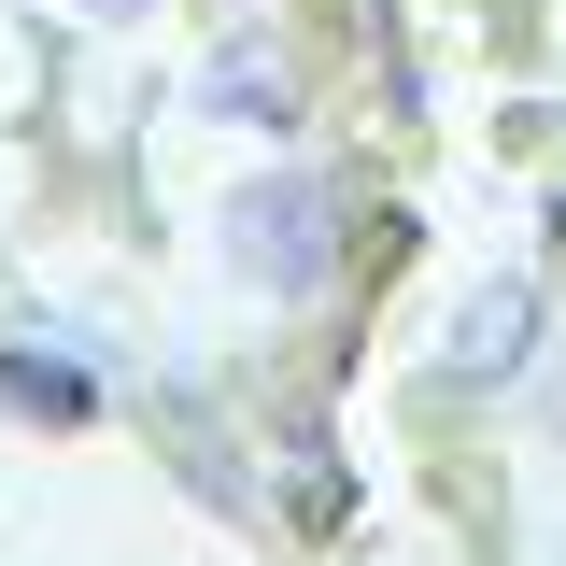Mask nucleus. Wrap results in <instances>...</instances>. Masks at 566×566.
I'll use <instances>...</instances> for the list:
<instances>
[{
	"mask_svg": "<svg viewBox=\"0 0 566 566\" xmlns=\"http://www.w3.org/2000/svg\"><path fill=\"white\" fill-rule=\"evenodd\" d=\"M354 212H340V185L312 170V156H270V170H241L227 185V212H212V241H227V283L241 297H270V312H312L326 283H340V241Z\"/></svg>",
	"mask_w": 566,
	"mask_h": 566,
	"instance_id": "nucleus-1",
	"label": "nucleus"
},
{
	"mask_svg": "<svg viewBox=\"0 0 566 566\" xmlns=\"http://www.w3.org/2000/svg\"><path fill=\"white\" fill-rule=\"evenodd\" d=\"M538 354H553V283L538 270H482L453 297V326H439V368H453L468 397H510Z\"/></svg>",
	"mask_w": 566,
	"mask_h": 566,
	"instance_id": "nucleus-2",
	"label": "nucleus"
},
{
	"mask_svg": "<svg viewBox=\"0 0 566 566\" xmlns=\"http://www.w3.org/2000/svg\"><path fill=\"white\" fill-rule=\"evenodd\" d=\"M185 99H199L212 128H255V142H283V128H297V57H283L270 29H227V43L199 57V85H185Z\"/></svg>",
	"mask_w": 566,
	"mask_h": 566,
	"instance_id": "nucleus-3",
	"label": "nucleus"
},
{
	"mask_svg": "<svg viewBox=\"0 0 566 566\" xmlns=\"http://www.w3.org/2000/svg\"><path fill=\"white\" fill-rule=\"evenodd\" d=\"M0 411L43 424V439H71V424H99V368H85L71 340H43V326H14V340H0Z\"/></svg>",
	"mask_w": 566,
	"mask_h": 566,
	"instance_id": "nucleus-4",
	"label": "nucleus"
},
{
	"mask_svg": "<svg viewBox=\"0 0 566 566\" xmlns=\"http://www.w3.org/2000/svg\"><path fill=\"white\" fill-rule=\"evenodd\" d=\"M283 510H297V524H340V482H326V439H312V424L283 439Z\"/></svg>",
	"mask_w": 566,
	"mask_h": 566,
	"instance_id": "nucleus-5",
	"label": "nucleus"
},
{
	"mask_svg": "<svg viewBox=\"0 0 566 566\" xmlns=\"http://www.w3.org/2000/svg\"><path fill=\"white\" fill-rule=\"evenodd\" d=\"M85 29H156V14H185V0H71Z\"/></svg>",
	"mask_w": 566,
	"mask_h": 566,
	"instance_id": "nucleus-6",
	"label": "nucleus"
}]
</instances>
